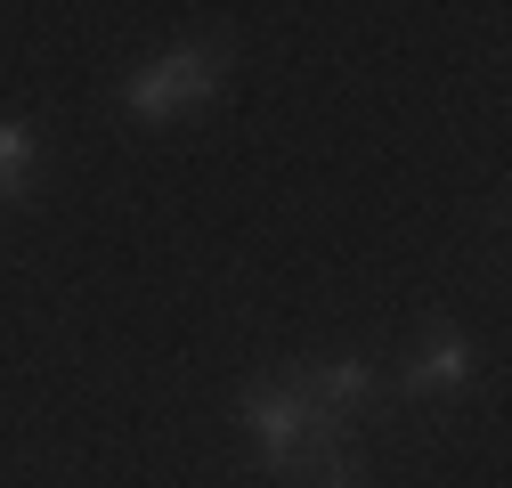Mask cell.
Here are the masks:
<instances>
[{
  "instance_id": "obj_2",
  "label": "cell",
  "mask_w": 512,
  "mask_h": 488,
  "mask_svg": "<svg viewBox=\"0 0 512 488\" xmlns=\"http://www.w3.org/2000/svg\"><path fill=\"white\" fill-rule=\"evenodd\" d=\"M277 383H285L301 407H317L326 423H350V415H366V407L382 399V383H391V375H382L374 358H293Z\"/></svg>"
},
{
  "instance_id": "obj_1",
  "label": "cell",
  "mask_w": 512,
  "mask_h": 488,
  "mask_svg": "<svg viewBox=\"0 0 512 488\" xmlns=\"http://www.w3.org/2000/svg\"><path fill=\"white\" fill-rule=\"evenodd\" d=\"M220 74H228V41H179L171 57H155V66H139L122 82V114L131 122H179L220 90Z\"/></svg>"
},
{
  "instance_id": "obj_3",
  "label": "cell",
  "mask_w": 512,
  "mask_h": 488,
  "mask_svg": "<svg viewBox=\"0 0 512 488\" xmlns=\"http://www.w3.org/2000/svg\"><path fill=\"white\" fill-rule=\"evenodd\" d=\"M236 415H244V440H252V456H261L277 480H285V464L301 456V440L317 432V423H326V415H317V407H301L277 375L269 383H244V399H236Z\"/></svg>"
},
{
  "instance_id": "obj_5",
  "label": "cell",
  "mask_w": 512,
  "mask_h": 488,
  "mask_svg": "<svg viewBox=\"0 0 512 488\" xmlns=\"http://www.w3.org/2000/svg\"><path fill=\"white\" fill-rule=\"evenodd\" d=\"M293 488H366V456L350 440V423H317V432L301 440V456L285 464Z\"/></svg>"
},
{
  "instance_id": "obj_4",
  "label": "cell",
  "mask_w": 512,
  "mask_h": 488,
  "mask_svg": "<svg viewBox=\"0 0 512 488\" xmlns=\"http://www.w3.org/2000/svg\"><path fill=\"white\" fill-rule=\"evenodd\" d=\"M472 383H480V350H472V334H464L456 318H431L423 342H415V358L399 366V399H464Z\"/></svg>"
},
{
  "instance_id": "obj_6",
  "label": "cell",
  "mask_w": 512,
  "mask_h": 488,
  "mask_svg": "<svg viewBox=\"0 0 512 488\" xmlns=\"http://www.w3.org/2000/svg\"><path fill=\"white\" fill-rule=\"evenodd\" d=\"M33 171H41V139L25 131V122L0 114V204H25L33 196Z\"/></svg>"
}]
</instances>
